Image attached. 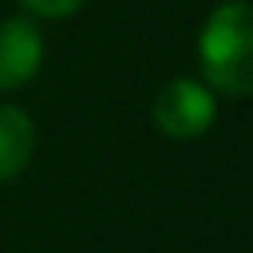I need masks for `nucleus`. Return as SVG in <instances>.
Returning a JSON list of instances; mask_svg holds the SVG:
<instances>
[{
  "mask_svg": "<svg viewBox=\"0 0 253 253\" xmlns=\"http://www.w3.org/2000/svg\"><path fill=\"white\" fill-rule=\"evenodd\" d=\"M213 115H217L213 91L194 79H170L154 95V126L166 138H198L210 130Z\"/></svg>",
  "mask_w": 253,
  "mask_h": 253,
  "instance_id": "2",
  "label": "nucleus"
},
{
  "mask_svg": "<svg viewBox=\"0 0 253 253\" xmlns=\"http://www.w3.org/2000/svg\"><path fill=\"white\" fill-rule=\"evenodd\" d=\"M36 150V126L20 107H0V182L16 178Z\"/></svg>",
  "mask_w": 253,
  "mask_h": 253,
  "instance_id": "4",
  "label": "nucleus"
},
{
  "mask_svg": "<svg viewBox=\"0 0 253 253\" xmlns=\"http://www.w3.org/2000/svg\"><path fill=\"white\" fill-rule=\"evenodd\" d=\"M43 63V40L32 20H0V91L24 87Z\"/></svg>",
  "mask_w": 253,
  "mask_h": 253,
  "instance_id": "3",
  "label": "nucleus"
},
{
  "mask_svg": "<svg viewBox=\"0 0 253 253\" xmlns=\"http://www.w3.org/2000/svg\"><path fill=\"white\" fill-rule=\"evenodd\" d=\"M24 8H32L36 16H47V20H59V16H71L79 12L87 0H20Z\"/></svg>",
  "mask_w": 253,
  "mask_h": 253,
  "instance_id": "5",
  "label": "nucleus"
},
{
  "mask_svg": "<svg viewBox=\"0 0 253 253\" xmlns=\"http://www.w3.org/2000/svg\"><path fill=\"white\" fill-rule=\"evenodd\" d=\"M198 59L210 87L225 95H253V0L213 8L198 40Z\"/></svg>",
  "mask_w": 253,
  "mask_h": 253,
  "instance_id": "1",
  "label": "nucleus"
}]
</instances>
